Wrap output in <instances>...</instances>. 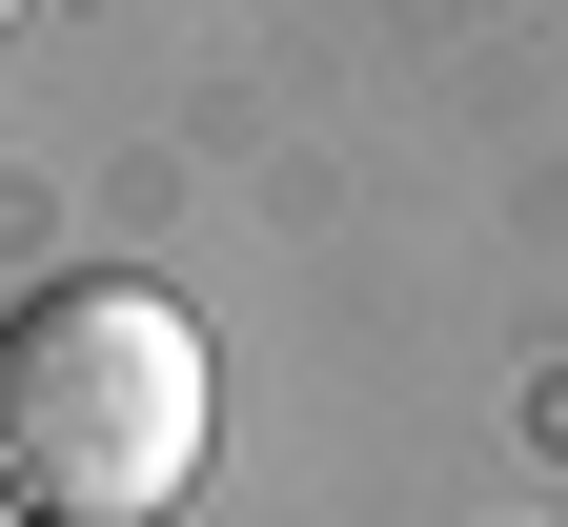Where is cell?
<instances>
[{
    "mask_svg": "<svg viewBox=\"0 0 568 527\" xmlns=\"http://www.w3.org/2000/svg\"><path fill=\"white\" fill-rule=\"evenodd\" d=\"M0 527H41V507H21V487H0Z\"/></svg>",
    "mask_w": 568,
    "mask_h": 527,
    "instance_id": "7a4b0ae2",
    "label": "cell"
},
{
    "mask_svg": "<svg viewBox=\"0 0 568 527\" xmlns=\"http://www.w3.org/2000/svg\"><path fill=\"white\" fill-rule=\"evenodd\" d=\"M0 21H21V0H0Z\"/></svg>",
    "mask_w": 568,
    "mask_h": 527,
    "instance_id": "3957f363",
    "label": "cell"
},
{
    "mask_svg": "<svg viewBox=\"0 0 568 527\" xmlns=\"http://www.w3.org/2000/svg\"><path fill=\"white\" fill-rule=\"evenodd\" d=\"M203 426H224V365L163 284H41L0 325V487L41 527H163L203 487Z\"/></svg>",
    "mask_w": 568,
    "mask_h": 527,
    "instance_id": "6da1fadb",
    "label": "cell"
}]
</instances>
